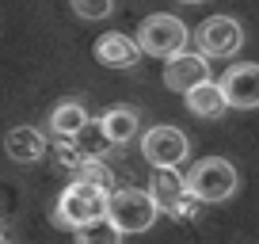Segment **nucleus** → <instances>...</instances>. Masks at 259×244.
<instances>
[{"mask_svg":"<svg viewBox=\"0 0 259 244\" xmlns=\"http://www.w3.org/2000/svg\"><path fill=\"white\" fill-rule=\"evenodd\" d=\"M0 240H4V229H0Z\"/></svg>","mask_w":259,"mask_h":244,"instance_id":"412c9836","label":"nucleus"},{"mask_svg":"<svg viewBox=\"0 0 259 244\" xmlns=\"http://www.w3.org/2000/svg\"><path fill=\"white\" fill-rule=\"evenodd\" d=\"M179 4H202V0H179Z\"/></svg>","mask_w":259,"mask_h":244,"instance_id":"aec40b11","label":"nucleus"},{"mask_svg":"<svg viewBox=\"0 0 259 244\" xmlns=\"http://www.w3.org/2000/svg\"><path fill=\"white\" fill-rule=\"evenodd\" d=\"M107 195H111V191L99 187V183L73 179V183L61 191L57 206H54V221H57L61 229H80L84 221H92V218H99V214H107Z\"/></svg>","mask_w":259,"mask_h":244,"instance_id":"f257e3e1","label":"nucleus"},{"mask_svg":"<svg viewBox=\"0 0 259 244\" xmlns=\"http://www.w3.org/2000/svg\"><path fill=\"white\" fill-rule=\"evenodd\" d=\"M73 176L88 179V183H99V187H107V191H111V183H114V176H111V168L103 164V156H84L80 168H76Z\"/></svg>","mask_w":259,"mask_h":244,"instance_id":"dca6fc26","label":"nucleus"},{"mask_svg":"<svg viewBox=\"0 0 259 244\" xmlns=\"http://www.w3.org/2000/svg\"><path fill=\"white\" fill-rule=\"evenodd\" d=\"M107 218L118 225V233H145V229L156 225L160 218V206L153 202L149 191H138V187H122V191H111L107 195Z\"/></svg>","mask_w":259,"mask_h":244,"instance_id":"f03ea898","label":"nucleus"},{"mask_svg":"<svg viewBox=\"0 0 259 244\" xmlns=\"http://www.w3.org/2000/svg\"><path fill=\"white\" fill-rule=\"evenodd\" d=\"M236 187H240L236 168L221 156H206L187 172V191L194 198H202V202H225V198L236 195Z\"/></svg>","mask_w":259,"mask_h":244,"instance_id":"7ed1b4c3","label":"nucleus"},{"mask_svg":"<svg viewBox=\"0 0 259 244\" xmlns=\"http://www.w3.org/2000/svg\"><path fill=\"white\" fill-rule=\"evenodd\" d=\"M141 153L153 168H179L191 153V145H187V134L176 126H153L141 138Z\"/></svg>","mask_w":259,"mask_h":244,"instance_id":"423d86ee","label":"nucleus"},{"mask_svg":"<svg viewBox=\"0 0 259 244\" xmlns=\"http://www.w3.org/2000/svg\"><path fill=\"white\" fill-rule=\"evenodd\" d=\"M4 153L16 164H34V160L46 156V138H42L34 126H12V130L4 134Z\"/></svg>","mask_w":259,"mask_h":244,"instance_id":"f8f14e48","label":"nucleus"},{"mask_svg":"<svg viewBox=\"0 0 259 244\" xmlns=\"http://www.w3.org/2000/svg\"><path fill=\"white\" fill-rule=\"evenodd\" d=\"M149 195H153V202L160 206V214H164L179 195H187V176H179V168H153Z\"/></svg>","mask_w":259,"mask_h":244,"instance_id":"ddd939ff","label":"nucleus"},{"mask_svg":"<svg viewBox=\"0 0 259 244\" xmlns=\"http://www.w3.org/2000/svg\"><path fill=\"white\" fill-rule=\"evenodd\" d=\"M96 126L103 130V138L118 149V145H126V141L138 138L141 118H138V111H134V107H107V111L96 118Z\"/></svg>","mask_w":259,"mask_h":244,"instance_id":"9b49d317","label":"nucleus"},{"mask_svg":"<svg viewBox=\"0 0 259 244\" xmlns=\"http://www.w3.org/2000/svg\"><path fill=\"white\" fill-rule=\"evenodd\" d=\"M198 206H202V198H194L191 191H187V195H179L164 214H168V218H176V221H194V218H198Z\"/></svg>","mask_w":259,"mask_h":244,"instance_id":"a211bd4d","label":"nucleus"},{"mask_svg":"<svg viewBox=\"0 0 259 244\" xmlns=\"http://www.w3.org/2000/svg\"><path fill=\"white\" fill-rule=\"evenodd\" d=\"M114 8V0H73V12L80 19H107Z\"/></svg>","mask_w":259,"mask_h":244,"instance_id":"6ab92c4d","label":"nucleus"},{"mask_svg":"<svg viewBox=\"0 0 259 244\" xmlns=\"http://www.w3.org/2000/svg\"><path fill=\"white\" fill-rule=\"evenodd\" d=\"M183 103H187V111H191L194 118H221V114L229 111V99H225V92H221V84L213 80V76L202 80V84H194V88H187Z\"/></svg>","mask_w":259,"mask_h":244,"instance_id":"9d476101","label":"nucleus"},{"mask_svg":"<svg viewBox=\"0 0 259 244\" xmlns=\"http://www.w3.org/2000/svg\"><path fill=\"white\" fill-rule=\"evenodd\" d=\"M80 160H84V153H80V145H76V138H57L54 141V164H57V168L76 172Z\"/></svg>","mask_w":259,"mask_h":244,"instance_id":"f3484780","label":"nucleus"},{"mask_svg":"<svg viewBox=\"0 0 259 244\" xmlns=\"http://www.w3.org/2000/svg\"><path fill=\"white\" fill-rule=\"evenodd\" d=\"M221 92H225L229 107H236V111H251V107H259V65H251V61H240V65L225 69V76H221Z\"/></svg>","mask_w":259,"mask_h":244,"instance_id":"6e6552de","label":"nucleus"},{"mask_svg":"<svg viewBox=\"0 0 259 244\" xmlns=\"http://www.w3.org/2000/svg\"><path fill=\"white\" fill-rule=\"evenodd\" d=\"M187 38H191L187 23L176 19V16H168V12H153V16H145L141 27H138L141 54H153V57H168V54H176V50H183Z\"/></svg>","mask_w":259,"mask_h":244,"instance_id":"20e7f679","label":"nucleus"},{"mask_svg":"<svg viewBox=\"0 0 259 244\" xmlns=\"http://www.w3.org/2000/svg\"><path fill=\"white\" fill-rule=\"evenodd\" d=\"M92 54H96L99 65L107 69H134L141 61V46L138 38H130V34H118V31H107L96 38V46H92Z\"/></svg>","mask_w":259,"mask_h":244,"instance_id":"1a4fd4ad","label":"nucleus"},{"mask_svg":"<svg viewBox=\"0 0 259 244\" xmlns=\"http://www.w3.org/2000/svg\"><path fill=\"white\" fill-rule=\"evenodd\" d=\"M194 42L206 57H233L244 46V27L233 16H210L194 27Z\"/></svg>","mask_w":259,"mask_h":244,"instance_id":"39448f33","label":"nucleus"},{"mask_svg":"<svg viewBox=\"0 0 259 244\" xmlns=\"http://www.w3.org/2000/svg\"><path fill=\"white\" fill-rule=\"evenodd\" d=\"M84 122H88V107L80 99H61V103L50 111V130L57 138H76L84 130Z\"/></svg>","mask_w":259,"mask_h":244,"instance_id":"4468645a","label":"nucleus"},{"mask_svg":"<svg viewBox=\"0 0 259 244\" xmlns=\"http://www.w3.org/2000/svg\"><path fill=\"white\" fill-rule=\"evenodd\" d=\"M73 233H76V240H80V244H118V240H122L118 225H114L107 214H99V218L84 221V225L73 229Z\"/></svg>","mask_w":259,"mask_h":244,"instance_id":"2eb2a0df","label":"nucleus"},{"mask_svg":"<svg viewBox=\"0 0 259 244\" xmlns=\"http://www.w3.org/2000/svg\"><path fill=\"white\" fill-rule=\"evenodd\" d=\"M210 80V61H206V54L198 50V54H191V50H176V54H168V61H164V84H168L171 92H187L194 88V84Z\"/></svg>","mask_w":259,"mask_h":244,"instance_id":"0eeeda50","label":"nucleus"}]
</instances>
